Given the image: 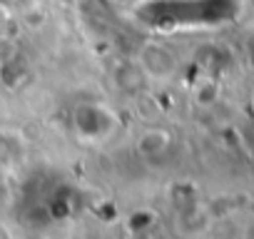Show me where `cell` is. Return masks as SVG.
<instances>
[{
    "mask_svg": "<svg viewBox=\"0 0 254 239\" xmlns=\"http://www.w3.org/2000/svg\"><path fill=\"white\" fill-rule=\"evenodd\" d=\"M135 62L142 67L147 80H157V82L172 80L177 75V70H180V58L175 55V50L167 48L165 43H157V40L142 43Z\"/></svg>",
    "mask_w": 254,
    "mask_h": 239,
    "instance_id": "cell-2",
    "label": "cell"
},
{
    "mask_svg": "<svg viewBox=\"0 0 254 239\" xmlns=\"http://www.w3.org/2000/svg\"><path fill=\"white\" fill-rule=\"evenodd\" d=\"M145 82H147V75L142 72V67H140L135 60L122 62V65L115 70V85H117L122 92H127V95H137V92L145 87Z\"/></svg>",
    "mask_w": 254,
    "mask_h": 239,
    "instance_id": "cell-4",
    "label": "cell"
},
{
    "mask_svg": "<svg viewBox=\"0 0 254 239\" xmlns=\"http://www.w3.org/2000/svg\"><path fill=\"white\" fill-rule=\"evenodd\" d=\"M28 157L25 137L13 127H0V175H10Z\"/></svg>",
    "mask_w": 254,
    "mask_h": 239,
    "instance_id": "cell-3",
    "label": "cell"
},
{
    "mask_svg": "<svg viewBox=\"0 0 254 239\" xmlns=\"http://www.w3.org/2000/svg\"><path fill=\"white\" fill-rule=\"evenodd\" d=\"M72 127H75L77 137L97 142L115 132L117 115L105 102H80L72 112Z\"/></svg>",
    "mask_w": 254,
    "mask_h": 239,
    "instance_id": "cell-1",
    "label": "cell"
},
{
    "mask_svg": "<svg viewBox=\"0 0 254 239\" xmlns=\"http://www.w3.org/2000/svg\"><path fill=\"white\" fill-rule=\"evenodd\" d=\"M0 239H10V234H8V229L0 224Z\"/></svg>",
    "mask_w": 254,
    "mask_h": 239,
    "instance_id": "cell-6",
    "label": "cell"
},
{
    "mask_svg": "<svg viewBox=\"0 0 254 239\" xmlns=\"http://www.w3.org/2000/svg\"><path fill=\"white\" fill-rule=\"evenodd\" d=\"M8 33H10V18L3 8H0V40H5Z\"/></svg>",
    "mask_w": 254,
    "mask_h": 239,
    "instance_id": "cell-5",
    "label": "cell"
},
{
    "mask_svg": "<svg viewBox=\"0 0 254 239\" xmlns=\"http://www.w3.org/2000/svg\"><path fill=\"white\" fill-rule=\"evenodd\" d=\"M252 110H254V90H252Z\"/></svg>",
    "mask_w": 254,
    "mask_h": 239,
    "instance_id": "cell-7",
    "label": "cell"
}]
</instances>
